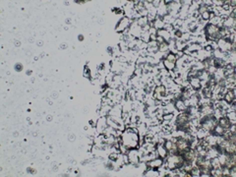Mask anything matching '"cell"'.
Instances as JSON below:
<instances>
[{
  "label": "cell",
  "instance_id": "cell-1",
  "mask_svg": "<svg viewBox=\"0 0 236 177\" xmlns=\"http://www.w3.org/2000/svg\"><path fill=\"white\" fill-rule=\"evenodd\" d=\"M178 148L180 151L184 152V151H187L188 150V144L185 143V142H179L178 143Z\"/></svg>",
  "mask_w": 236,
  "mask_h": 177
}]
</instances>
